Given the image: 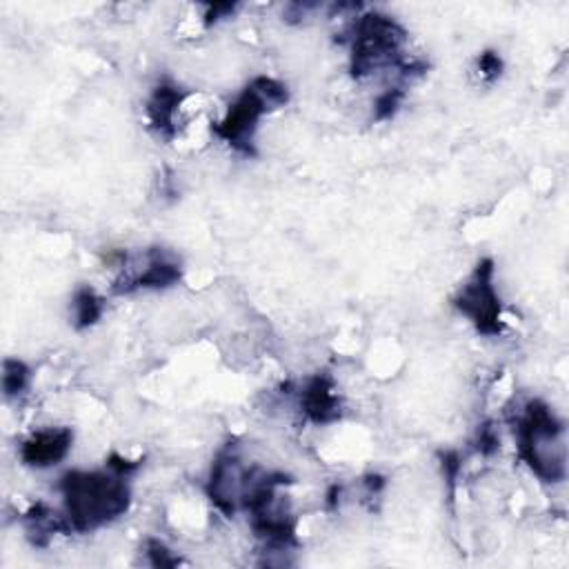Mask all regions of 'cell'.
<instances>
[{
    "mask_svg": "<svg viewBox=\"0 0 569 569\" xmlns=\"http://www.w3.org/2000/svg\"><path fill=\"white\" fill-rule=\"evenodd\" d=\"M64 520L71 531L89 533L127 513L131 489L124 476L100 469H71L60 478Z\"/></svg>",
    "mask_w": 569,
    "mask_h": 569,
    "instance_id": "cell-1",
    "label": "cell"
},
{
    "mask_svg": "<svg viewBox=\"0 0 569 569\" xmlns=\"http://www.w3.org/2000/svg\"><path fill=\"white\" fill-rule=\"evenodd\" d=\"M518 458L540 482H562L567 476L565 425L542 400H529L516 422Z\"/></svg>",
    "mask_w": 569,
    "mask_h": 569,
    "instance_id": "cell-2",
    "label": "cell"
},
{
    "mask_svg": "<svg viewBox=\"0 0 569 569\" xmlns=\"http://www.w3.org/2000/svg\"><path fill=\"white\" fill-rule=\"evenodd\" d=\"M407 33L387 13L367 11L351 24L349 69L353 78H367L385 69H398L400 78H411L413 58H405Z\"/></svg>",
    "mask_w": 569,
    "mask_h": 569,
    "instance_id": "cell-3",
    "label": "cell"
},
{
    "mask_svg": "<svg viewBox=\"0 0 569 569\" xmlns=\"http://www.w3.org/2000/svg\"><path fill=\"white\" fill-rule=\"evenodd\" d=\"M287 100L289 89L280 80L271 76H256L213 124V133L238 153L251 156L260 120L269 111L284 107Z\"/></svg>",
    "mask_w": 569,
    "mask_h": 569,
    "instance_id": "cell-4",
    "label": "cell"
},
{
    "mask_svg": "<svg viewBox=\"0 0 569 569\" xmlns=\"http://www.w3.org/2000/svg\"><path fill=\"white\" fill-rule=\"evenodd\" d=\"M496 267L491 258H482L453 296V307L487 338L502 333V305L496 291Z\"/></svg>",
    "mask_w": 569,
    "mask_h": 569,
    "instance_id": "cell-5",
    "label": "cell"
},
{
    "mask_svg": "<svg viewBox=\"0 0 569 569\" xmlns=\"http://www.w3.org/2000/svg\"><path fill=\"white\" fill-rule=\"evenodd\" d=\"M249 473L251 467L242 462L240 453L231 445L213 458L207 478V498L222 516L231 518L242 509Z\"/></svg>",
    "mask_w": 569,
    "mask_h": 569,
    "instance_id": "cell-6",
    "label": "cell"
},
{
    "mask_svg": "<svg viewBox=\"0 0 569 569\" xmlns=\"http://www.w3.org/2000/svg\"><path fill=\"white\" fill-rule=\"evenodd\" d=\"M182 278L180 262L167 249H149L144 253V262L136 271H124L116 284V293H131V291H147V289H167L178 284Z\"/></svg>",
    "mask_w": 569,
    "mask_h": 569,
    "instance_id": "cell-7",
    "label": "cell"
},
{
    "mask_svg": "<svg viewBox=\"0 0 569 569\" xmlns=\"http://www.w3.org/2000/svg\"><path fill=\"white\" fill-rule=\"evenodd\" d=\"M73 431L69 427H44L33 431L20 445V460L33 469H47L69 456Z\"/></svg>",
    "mask_w": 569,
    "mask_h": 569,
    "instance_id": "cell-8",
    "label": "cell"
},
{
    "mask_svg": "<svg viewBox=\"0 0 569 569\" xmlns=\"http://www.w3.org/2000/svg\"><path fill=\"white\" fill-rule=\"evenodd\" d=\"M300 411L316 425H331L342 413V402L329 376L316 373L300 389Z\"/></svg>",
    "mask_w": 569,
    "mask_h": 569,
    "instance_id": "cell-9",
    "label": "cell"
},
{
    "mask_svg": "<svg viewBox=\"0 0 569 569\" xmlns=\"http://www.w3.org/2000/svg\"><path fill=\"white\" fill-rule=\"evenodd\" d=\"M184 89H180L171 80H160L149 98H147V118L151 129H156L162 138H171L176 133V113L184 104Z\"/></svg>",
    "mask_w": 569,
    "mask_h": 569,
    "instance_id": "cell-10",
    "label": "cell"
},
{
    "mask_svg": "<svg viewBox=\"0 0 569 569\" xmlns=\"http://www.w3.org/2000/svg\"><path fill=\"white\" fill-rule=\"evenodd\" d=\"M22 527L33 547H47L56 533H71L64 516H58L44 502H36L22 513Z\"/></svg>",
    "mask_w": 569,
    "mask_h": 569,
    "instance_id": "cell-11",
    "label": "cell"
},
{
    "mask_svg": "<svg viewBox=\"0 0 569 569\" xmlns=\"http://www.w3.org/2000/svg\"><path fill=\"white\" fill-rule=\"evenodd\" d=\"M71 311H73L76 329H89V327H93L102 318L104 300L91 287H80L73 293Z\"/></svg>",
    "mask_w": 569,
    "mask_h": 569,
    "instance_id": "cell-12",
    "label": "cell"
},
{
    "mask_svg": "<svg viewBox=\"0 0 569 569\" xmlns=\"http://www.w3.org/2000/svg\"><path fill=\"white\" fill-rule=\"evenodd\" d=\"M31 371L20 358H4L2 362V393L4 398H18L29 387Z\"/></svg>",
    "mask_w": 569,
    "mask_h": 569,
    "instance_id": "cell-13",
    "label": "cell"
},
{
    "mask_svg": "<svg viewBox=\"0 0 569 569\" xmlns=\"http://www.w3.org/2000/svg\"><path fill=\"white\" fill-rule=\"evenodd\" d=\"M405 89L400 84H393V87H387L385 91H380L373 100V118L376 120H391L396 116V111L402 107V100H405Z\"/></svg>",
    "mask_w": 569,
    "mask_h": 569,
    "instance_id": "cell-14",
    "label": "cell"
},
{
    "mask_svg": "<svg viewBox=\"0 0 569 569\" xmlns=\"http://www.w3.org/2000/svg\"><path fill=\"white\" fill-rule=\"evenodd\" d=\"M473 447L480 456H493L500 447V436L496 431V427L491 422H482L476 431V440H473Z\"/></svg>",
    "mask_w": 569,
    "mask_h": 569,
    "instance_id": "cell-15",
    "label": "cell"
},
{
    "mask_svg": "<svg viewBox=\"0 0 569 569\" xmlns=\"http://www.w3.org/2000/svg\"><path fill=\"white\" fill-rule=\"evenodd\" d=\"M144 553L153 567H176L180 562V558L162 540H156V538L147 540Z\"/></svg>",
    "mask_w": 569,
    "mask_h": 569,
    "instance_id": "cell-16",
    "label": "cell"
},
{
    "mask_svg": "<svg viewBox=\"0 0 569 569\" xmlns=\"http://www.w3.org/2000/svg\"><path fill=\"white\" fill-rule=\"evenodd\" d=\"M478 71L487 80H496L502 73V58L496 51H482L478 56Z\"/></svg>",
    "mask_w": 569,
    "mask_h": 569,
    "instance_id": "cell-17",
    "label": "cell"
}]
</instances>
